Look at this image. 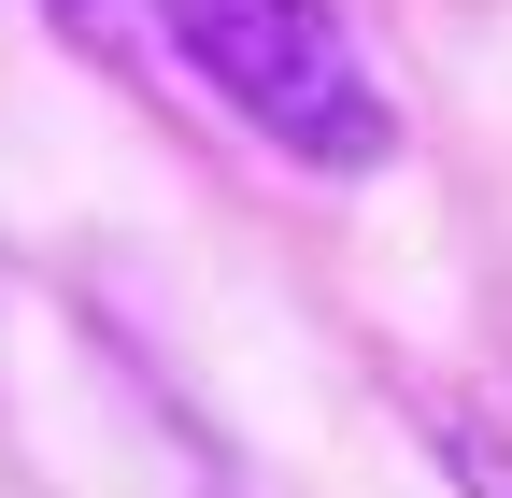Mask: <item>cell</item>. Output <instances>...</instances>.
Returning <instances> with one entry per match:
<instances>
[{
	"instance_id": "6da1fadb",
	"label": "cell",
	"mask_w": 512,
	"mask_h": 498,
	"mask_svg": "<svg viewBox=\"0 0 512 498\" xmlns=\"http://www.w3.org/2000/svg\"><path fill=\"white\" fill-rule=\"evenodd\" d=\"M143 15L214 86V114H242L271 157H299V171H384L399 157V100H384L342 0H143Z\"/></svg>"
},
{
	"instance_id": "3957f363",
	"label": "cell",
	"mask_w": 512,
	"mask_h": 498,
	"mask_svg": "<svg viewBox=\"0 0 512 498\" xmlns=\"http://www.w3.org/2000/svg\"><path fill=\"white\" fill-rule=\"evenodd\" d=\"M57 15H72V29H86V15H114V0H57Z\"/></svg>"
},
{
	"instance_id": "7a4b0ae2",
	"label": "cell",
	"mask_w": 512,
	"mask_h": 498,
	"mask_svg": "<svg viewBox=\"0 0 512 498\" xmlns=\"http://www.w3.org/2000/svg\"><path fill=\"white\" fill-rule=\"evenodd\" d=\"M427 442H441V470H456L470 498H512V442H498L484 413H427Z\"/></svg>"
}]
</instances>
